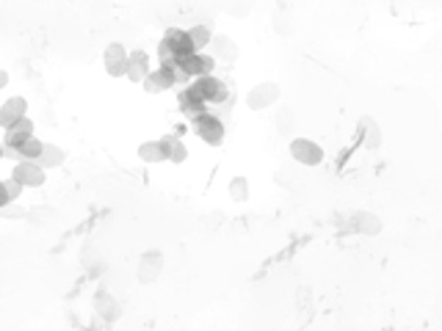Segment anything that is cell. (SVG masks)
<instances>
[{
  "label": "cell",
  "instance_id": "1",
  "mask_svg": "<svg viewBox=\"0 0 442 331\" xmlns=\"http://www.w3.org/2000/svg\"><path fill=\"white\" fill-rule=\"evenodd\" d=\"M191 130H193V136L199 138L202 144H208V146H221V144H224V136H227L224 119L216 116V113H210V110L193 116Z\"/></svg>",
  "mask_w": 442,
  "mask_h": 331
},
{
  "label": "cell",
  "instance_id": "2",
  "mask_svg": "<svg viewBox=\"0 0 442 331\" xmlns=\"http://www.w3.org/2000/svg\"><path fill=\"white\" fill-rule=\"evenodd\" d=\"M11 180L26 191V188H42L47 180V171L33 161H17L11 166Z\"/></svg>",
  "mask_w": 442,
  "mask_h": 331
},
{
  "label": "cell",
  "instance_id": "3",
  "mask_svg": "<svg viewBox=\"0 0 442 331\" xmlns=\"http://www.w3.org/2000/svg\"><path fill=\"white\" fill-rule=\"evenodd\" d=\"M288 149H290V158H293L296 163L310 166V168L324 163V149H321V144H315V141H310V138H290Z\"/></svg>",
  "mask_w": 442,
  "mask_h": 331
},
{
  "label": "cell",
  "instance_id": "4",
  "mask_svg": "<svg viewBox=\"0 0 442 331\" xmlns=\"http://www.w3.org/2000/svg\"><path fill=\"white\" fill-rule=\"evenodd\" d=\"M191 83H193V88L199 91V97L205 100V105H221V103L230 100V91H227L224 81L213 78V75H199V78H193Z\"/></svg>",
  "mask_w": 442,
  "mask_h": 331
},
{
  "label": "cell",
  "instance_id": "5",
  "mask_svg": "<svg viewBox=\"0 0 442 331\" xmlns=\"http://www.w3.org/2000/svg\"><path fill=\"white\" fill-rule=\"evenodd\" d=\"M141 86H144L147 94H164V91L177 86V72H174V66H155L141 81Z\"/></svg>",
  "mask_w": 442,
  "mask_h": 331
},
{
  "label": "cell",
  "instance_id": "6",
  "mask_svg": "<svg viewBox=\"0 0 442 331\" xmlns=\"http://www.w3.org/2000/svg\"><path fill=\"white\" fill-rule=\"evenodd\" d=\"M33 130H36V127H33V119L23 116L20 122H14L11 127L3 130V149H6V152H17L28 138H33Z\"/></svg>",
  "mask_w": 442,
  "mask_h": 331
},
{
  "label": "cell",
  "instance_id": "7",
  "mask_svg": "<svg viewBox=\"0 0 442 331\" xmlns=\"http://www.w3.org/2000/svg\"><path fill=\"white\" fill-rule=\"evenodd\" d=\"M276 100H279V86L276 83H260V86L249 88L244 103H246L249 110H266L271 108Z\"/></svg>",
  "mask_w": 442,
  "mask_h": 331
},
{
  "label": "cell",
  "instance_id": "8",
  "mask_svg": "<svg viewBox=\"0 0 442 331\" xmlns=\"http://www.w3.org/2000/svg\"><path fill=\"white\" fill-rule=\"evenodd\" d=\"M164 271V254L158 251V248H149V251H144L141 254V260H138V281L141 284H152L158 276Z\"/></svg>",
  "mask_w": 442,
  "mask_h": 331
},
{
  "label": "cell",
  "instance_id": "9",
  "mask_svg": "<svg viewBox=\"0 0 442 331\" xmlns=\"http://www.w3.org/2000/svg\"><path fill=\"white\" fill-rule=\"evenodd\" d=\"M103 66L110 78H125V66H128V50L119 42H110L103 50Z\"/></svg>",
  "mask_w": 442,
  "mask_h": 331
},
{
  "label": "cell",
  "instance_id": "10",
  "mask_svg": "<svg viewBox=\"0 0 442 331\" xmlns=\"http://www.w3.org/2000/svg\"><path fill=\"white\" fill-rule=\"evenodd\" d=\"M164 42L166 47L171 50V55H174V61H180V58H186V55H191V53H196L191 47V42H188V33L183 30V28H169L164 33Z\"/></svg>",
  "mask_w": 442,
  "mask_h": 331
},
{
  "label": "cell",
  "instance_id": "11",
  "mask_svg": "<svg viewBox=\"0 0 442 331\" xmlns=\"http://www.w3.org/2000/svg\"><path fill=\"white\" fill-rule=\"evenodd\" d=\"M152 69V61H149V53L144 50H133L128 53V66H125V78L130 83H141Z\"/></svg>",
  "mask_w": 442,
  "mask_h": 331
},
{
  "label": "cell",
  "instance_id": "12",
  "mask_svg": "<svg viewBox=\"0 0 442 331\" xmlns=\"http://www.w3.org/2000/svg\"><path fill=\"white\" fill-rule=\"evenodd\" d=\"M23 116H28V100L26 97H8L0 103V127H11L14 122H20Z\"/></svg>",
  "mask_w": 442,
  "mask_h": 331
},
{
  "label": "cell",
  "instance_id": "13",
  "mask_svg": "<svg viewBox=\"0 0 442 331\" xmlns=\"http://www.w3.org/2000/svg\"><path fill=\"white\" fill-rule=\"evenodd\" d=\"M94 312H97L103 320H119L122 306H119V301L110 296L108 290H97V293H94Z\"/></svg>",
  "mask_w": 442,
  "mask_h": 331
},
{
  "label": "cell",
  "instance_id": "14",
  "mask_svg": "<svg viewBox=\"0 0 442 331\" xmlns=\"http://www.w3.org/2000/svg\"><path fill=\"white\" fill-rule=\"evenodd\" d=\"M177 105H180V110L186 113V116H196V113H205L208 110V105H205V100L199 97V91L193 88V83H188L183 91H180V97H177Z\"/></svg>",
  "mask_w": 442,
  "mask_h": 331
},
{
  "label": "cell",
  "instance_id": "15",
  "mask_svg": "<svg viewBox=\"0 0 442 331\" xmlns=\"http://www.w3.org/2000/svg\"><path fill=\"white\" fill-rule=\"evenodd\" d=\"M208 47H210V55L216 58V64H219V61L232 64V61L238 58V45H235L230 36H213Z\"/></svg>",
  "mask_w": 442,
  "mask_h": 331
},
{
  "label": "cell",
  "instance_id": "16",
  "mask_svg": "<svg viewBox=\"0 0 442 331\" xmlns=\"http://www.w3.org/2000/svg\"><path fill=\"white\" fill-rule=\"evenodd\" d=\"M357 127H359V138H362V144L368 149H379L382 146V130H379V124H376L373 116H362Z\"/></svg>",
  "mask_w": 442,
  "mask_h": 331
},
{
  "label": "cell",
  "instance_id": "17",
  "mask_svg": "<svg viewBox=\"0 0 442 331\" xmlns=\"http://www.w3.org/2000/svg\"><path fill=\"white\" fill-rule=\"evenodd\" d=\"M138 161L147 166H158V163H166V149L161 141H144V144H138Z\"/></svg>",
  "mask_w": 442,
  "mask_h": 331
},
{
  "label": "cell",
  "instance_id": "18",
  "mask_svg": "<svg viewBox=\"0 0 442 331\" xmlns=\"http://www.w3.org/2000/svg\"><path fill=\"white\" fill-rule=\"evenodd\" d=\"M161 144H164L166 161H169V163L180 166V163H186V161H188V146H186V141H183V138L166 136V138H161Z\"/></svg>",
  "mask_w": 442,
  "mask_h": 331
},
{
  "label": "cell",
  "instance_id": "19",
  "mask_svg": "<svg viewBox=\"0 0 442 331\" xmlns=\"http://www.w3.org/2000/svg\"><path fill=\"white\" fill-rule=\"evenodd\" d=\"M351 226H354V232L359 235H379L382 232V221L376 219L373 213H368V210H359L351 216Z\"/></svg>",
  "mask_w": 442,
  "mask_h": 331
},
{
  "label": "cell",
  "instance_id": "20",
  "mask_svg": "<svg viewBox=\"0 0 442 331\" xmlns=\"http://www.w3.org/2000/svg\"><path fill=\"white\" fill-rule=\"evenodd\" d=\"M64 161H67V152H64L58 144H47V141H45L42 155H39V161H36V163L42 166L45 171H50V168H61Z\"/></svg>",
  "mask_w": 442,
  "mask_h": 331
},
{
  "label": "cell",
  "instance_id": "21",
  "mask_svg": "<svg viewBox=\"0 0 442 331\" xmlns=\"http://www.w3.org/2000/svg\"><path fill=\"white\" fill-rule=\"evenodd\" d=\"M186 33H188V42H191V47L196 53H205L208 45H210V39H213V33H210L208 25H193V28H188Z\"/></svg>",
  "mask_w": 442,
  "mask_h": 331
},
{
  "label": "cell",
  "instance_id": "22",
  "mask_svg": "<svg viewBox=\"0 0 442 331\" xmlns=\"http://www.w3.org/2000/svg\"><path fill=\"white\" fill-rule=\"evenodd\" d=\"M42 146H45V141H39V138H28L26 144L17 149V152H11V155H17V161H39V155H42Z\"/></svg>",
  "mask_w": 442,
  "mask_h": 331
},
{
  "label": "cell",
  "instance_id": "23",
  "mask_svg": "<svg viewBox=\"0 0 442 331\" xmlns=\"http://www.w3.org/2000/svg\"><path fill=\"white\" fill-rule=\"evenodd\" d=\"M23 196V188L8 177V180H0V207H6V204H11V202H17Z\"/></svg>",
  "mask_w": 442,
  "mask_h": 331
},
{
  "label": "cell",
  "instance_id": "24",
  "mask_svg": "<svg viewBox=\"0 0 442 331\" xmlns=\"http://www.w3.org/2000/svg\"><path fill=\"white\" fill-rule=\"evenodd\" d=\"M230 199L238 202V204L246 202L249 199V180L246 177H232V180H230Z\"/></svg>",
  "mask_w": 442,
  "mask_h": 331
},
{
  "label": "cell",
  "instance_id": "25",
  "mask_svg": "<svg viewBox=\"0 0 442 331\" xmlns=\"http://www.w3.org/2000/svg\"><path fill=\"white\" fill-rule=\"evenodd\" d=\"M276 122H279V124H276V130H279L282 136H288V133H293V127H296V113L285 108L282 113H279V119H276Z\"/></svg>",
  "mask_w": 442,
  "mask_h": 331
},
{
  "label": "cell",
  "instance_id": "26",
  "mask_svg": "<svg viewBox=\"0 0 442 331\" xmlns=\"http://www.w3.org/2000/svg\"><path fill=\"white\" fill-rule=\"evenodd\" d=\"M26 216H28V210H23L17 202L0 207V219H6V221H20V219H26Z\"/></svg>",
  "mask_w": 442,
  "mask_h": 331
},
{
  "label": "cell",
  "instance_id": "27",
  "mask_svg": "<svg viewBox=\"0 0 442 331\" xmlns=\"http://www.w3.org/2000/svg\"><path fill=\"white\" fill-rule=\"evenodd\" d=\"M6 86H8V72L0 69V88H6Z\"/></svg>",
  "mask_w": 442,
  "mask_h": 331
},
{
  "label": "cell",
  "instance_id": "28",
  "mask_svg": "<svg viewBox=\"0 0 442 331\" xmlns=\"http://www.w3.org/2000/svg\"><path fill=\"white\" fill-rule=\"evenodd\" d=\"M3 158H6V149H3V144H0V161H3Z\"/></svg>",
  "mask_w": 442,
  "mask_h": 331
}]
</instances>
